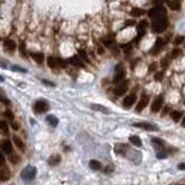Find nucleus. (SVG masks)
<instances>
[{
	"label": "nucleus",
	"instance_id": "obj_1",
	"mask_svg": "<svg viewBox=\"0 0 185 185\" xmlns=\"http://www.w3.org/2000/svg\"><path fill=\"white\" fill-rule=\"evenodd\" d=\"M168 27V21L166 16H161V17H156L153 18L152 22V29L154 32H163Z\"/></svg>",
	"mask_w": 185,
	"mask_h": 185
},
{
	"label": "nucleus",
	"instance_id": "obj_2",
	"mask_svg": "<svg viewBox=\"0 0 185 185\" xmlns=\"http://www.w3.org/2000/svg\"><path fill=\"white\" fill-rule=\"evenodd\" d=\"M36 173H37V170H36L34 166H27V167L22 171L21 176H22V179H23V180L31 182V180L36 177Z\"/></svg>",
	"mask_w": 185,
	"mask_h": 185
},
{
	"label": "nucleus",
	"instance_id": "obj_3",
	"mask_svg": "<svg viewBox=\"0 0 185 185\" xmlns=\"http://www.w3.org/2000/svg\"><path fill=\"white\" fill-rule=\"evenodd\" d=\"M49 109V103L46 100H39L34 103V112L36 113H45Z\"/></svg>",
	"mask_w": 185,
	"mask_h": 185
},
{
	"label": "nucleus",
	"instance_id": "obj_4",
	"mask_svg": "<svg viewBox=\"0 0 185 185\" xmlns=\"http://www.w3.org/2000/svg\"><path fill=\"white\" fill-rule=\"evenodd\" d=\"M149 17L153 19V18H156V17H161V16H166V10L162 5H157L155 6L154 8H152L149 11Z\"/></svg>",
	"mask_w": 185,
	"mask_h": 185
},
{
	"label": "nucleus",
	"instance_id": "obj_5",
	"mask_svg": "<svg viewBox=\"0 0 185 185\" xmlns=\"http://www.w3.org/2000/svg\"><path fill=\"white\" fill-rule=\"evenodd\" d=\"M125 70H124L123 65H118L116 67V75H114V78H113V82L114 83H118V82H122V79L125 78Z\"/></svg>",
	"mask_w": 185,
	"mask_h": 185
},
{
	"label": "nucleus",
	"instance_id": "obj_6",
	"mask_svg": "<svg viewBox=\"0 0 185 185\" xmlns=\"http://www.w3.org/2000/svg\"><path fill=\"white\" fill-rule=\"evenodd\" d=\"M162 105H163V97L160 95V96H156L154 99V101H153V103H152V111L156 113V112H159L160 109H161V107H162Z\"/></svg>",
	"mask_w": 185,
	"mask_h": 185
},
{
	"label": "nucleus",
	"instance_id": "obj_7",
	"mask_svg": "<svg viewBox=\"0 0 185 185\" xmlns=\"http://www.w3.org/2000/svg\"><path fill=\"white\" fill-rule=\"evenodd\" d=\"M148 27H149V23H148V21H146V19H143V21L138 24V27H137V34H138V37H142V36L146 34V30H147Z\"/></svg>",
	"mask_w": 185,
	"mask_h": 185
},
{
	"label": "nucleus",
	"instance_id": "obj_8",
	"mask_svg": "<svg viewBox=\"0 0 185 185\" xmlns=\"http://www.w3.org/2000/svg\"><path fill=\"white\" fill-rule=\"evenodd\" d=\"M166 45V41L163 40V39H156V41H155V45H154V47H153V54L154 56H156L159 52H160V49Z\"/></svg>",
	"mask_w": 185,
	"mask_h": 185
},
{
	"label": "nucleus",
	"instance_id": "obj_9",
	"mask_svg": "<svg viewBox=\"0 0 185 185\" xmlns=\"http://www.w3.org/2000/svg\"><path fill=\"white\" fill-rule=\"evenodd\" d=\"M126 90H127V81H123L119 86H117V88L114 89V92H116V95L122 96L126 92Z\"/></svg>",
	"mask_w": 185,
	"mask_h": 185
},
{
	"label": "nucleus",
	"instance_id": "obj_10",
	"mask_svg": "<svg viewBox=\"0 0 185 185\" xmlns=\"http://www.w3.org/2000/svg\"><path fill=\"white\" fill-rule=\"evenodd\" d=\"M148 102H149V97L147 96V95H143L142 97H141V101L138 102V105H137V108H136V111L137 112H141V111H143L147 106H148Z\"/></svg>",
	"mask_w": 185,
	"mask_h": 185
},
{
	"label": "nucleus",
	"instance_id": "obj_11",
	"mask_svg": "<svg viewBox=\"0 0 185 185\" xmlns=\"http://www.w3.org/2000/svg\"><path fill=\"white\" fill-rule=\"evenodd\" d=\"M136 102V95L135 94H131V95H127L125 99L123 100V105L124 107H126V108H130L133 103Z\"/></svg>",
	"mask_w": 185,
	"mask_h": 185
},
{
	"label": "nucleus",
	"instance_id": "obj_12",
	"mask_svg": "<svg viewBox=\"0 0 185 185\" xmlns=\"http://www.w3.org/2000/svg\"><path fill=\"white\" fill-rule=\"evenodd\" d=\"M133 126L135 127H141V129H144V130H149V131H157V127L149 123H135Z\"/></svg>",
	"mask_w": 185,
	"mask_h": 185
},
{
	"label": "nucleus",
	"instance_id": "obj_13",
	"mask_svg": "<svg viewBox=\"0 0 185 185\" xmlns=\"http://www.w3.org/2000/svg\"><path fill=\"white\" fill-rule=\"evenodd\" d=\"M1 149H2V152L4 153H6V154H12V152H13V148H12V144L8 142V141H4L2 143H1Z\"/></svg>",
	"mask_w": 185,
	"mask_h": 185
},
{
	"label": "nucleus",
	"instance_id": "obj_14",
	"mask_svg": "<svg viewBox=\"0 0 185 185\" xmlns=\"http://www.w3.org/2000/svg\"><path fill=\"white\" fill-rule=\"evenodd\" d=\"M69 62L72 64L73 66H78V67H83V66H84V62L82 60V58H79L78 56H75V57L70 58V59H69Z\"/></svg>",
	"mask_w": 185,
	"mask_h": 185
},
{
	"label": "nucleus",
	"instance_id": "obj_15",
	"mask_svg": "<svg viewBox=\"0 0 185 185\" xmlns=\"http://www.w3.org/2000/svg\"><path fill=\"white\" fill-rule=\"evenodd\" d=\"M4 46H5V48H7L8 51H15V49H16V42L12 41L11 39L4 40Z\"/></svg>",
	"mask_w": 185,
	"mask_h": 185
},
{
	"label": "nucleus",
	"instance_id": "obj_16",
	"mask_svg": "<svg viewBox=\"0 0 185 185\" xmlns=\"http://www.w3.org/2000/svg\"><path fill=\"white\" fill-rule=\"evenodd\" d=\"M31 58L35 60L36 62H39V64H41V62H43L45 60V56L42 54V53H37V52H32L30 54Z\"/></svg>",
	"mask_w": 185,
	"mask_h": 185
},
{
	"label": "nucleus",
	"instance_id": "obj_17",
	"mask_svg": "<svg viewBox=\"0 0 185 185\" xmlns=\"http://www.w3.org/2000/svg\"><path fill=\"white\" fill-rule=\"evenodd\" d=\"M60 161H62V159H60L59 155H52V156L49 157V160H48V163H49L51 166H57V165L60 163Z\"/></svg>",
	"mask_w": 185,
	"mask_h": 185
},
{
	"label": "nucleus",
	"instance_id": "obj_18",
	"mask_svg": "<svg viewBox=\"0 0 185 185\" xmlns=\"http://www.w3.org/2000/svg\"><path fill=\"white\" fill-rule=\"evenodd\" d=\"M92 109H95V111H99V112L106 113V114H108V113H109V111H108V109H107L105 106H101V105H97V103H92Z\"/></svg>",
	"mask_w": 185,
	"mask_h": 185
},
{
	"label": "nucleus",
	"instance_id": "obj_19",
	"mask_svg": "<svg viewBox=\"0 0 185 185\" xmlns=\"http://www.w3.org/2000/svg\"><path fill=\"white\" fill-rule=\"evenodd\" d=\"M47 65H48L51 69L58 67V66H59V65H58V59H57V58H53V57H48V59H47Z\"/></svg>",
	"mask_w": 185,
	"mask_h": 185
},
{
	"label": "nucleus",
	"instance_id": "obj_20",
	"mask_svg": "<svg viewBox=\"0 0 185 185\" xmlns=\"http://www.w3.org/2000/svg\"><path fill=\"white\" fill-rule=\"evenodd\" d=\"M47 123L49 124L52 127H56V126H58L59 120H58V118L54 117V116H48V117H47Z\"/></svg>",
	"mask_w": 185,
	"mask_h": 185
},
{
	"label": "nucleus",
	"instance_id": "obj_21",
	"mask_svg": "<svg viewBox=\"0 0 185 185\" xmlns=\"http://www.w3.org/2000/svg\"><path fill=\"white\" fill-rule=\"evenodd\" d=\"M131 16H133V17H141L143 13H144V10L143 8H140V7H135V8H132L131 10Z\"/></svg>",
	"mask_w": 185,
	"mask_h": 185
},
{
	"label": "nucleus",
	"instance_id": "obj_22",
	"mask_svg": "<svg viewBox=\"0 0 185 185\" xmlns=\"http://www.w3.org/2000/svg\"><path fill=\"white\" fill-rule=\"evenodd\" d=\"M130 142L133 144V146H136V147H142V141H141V138L140 137H137V136H130Z\"/></svg>",
	"mask_w": 185,
	"mask_h": 185
},
{
	"label": "nucleus",
	"instance_id": "obj_23",
	"mask_svg": "<svg viewBox=\"0 0 185 185\" xmlns=\"http://www.w3.org/2000/svg\"><path fill=\"white\" fill-rule=\"evenodd\" d=\"M89 166H90V168L94 170V171H99V170L102 168V165H101L97 160H92V161L89 162Z\"/></svg>",
	"mask_w": 185,
	"mask_h": 185
},
{
	"label": "nucleus",
	"instance_id": "obj_24",
	"mask_svg": "<svg viewBox=\"0 0 185 185\" xmlns=\"http://www.w3.org/2000/svg\"><path fill=\"white\" fill-rule=\"evenodd\" d=\"M171 117H172V119L174 122H179L182 119V117H183V112H180V111H173L171 113Z\"/></svg>",
	"mask_w": 185,
	"mask_h": 185
},
{
	"label": "nucleus",
	"instance_id": "obj_25",
	"mask_svg": "<svg viewBox=\"0 0 185 185\" xmlns=\"http://www.w3.org/2000/svg\"><path fill=\"white\" fill-rule=\"evenodd\" d=\"M167 5H168V7L171 8V10H179L180 8V4L177 1V0H173V1H167Z\"/></svg>",
	"mask_w": 185,
	"mask_h": 185
},
{
	"label": "nucleus",
	"instance_id": "obj_26",
	"mask_svg": "<svg viewBox=\"0 0 185 185\" xmlns=\"http://www.w3.org/2000/svg\"><path fill=\"white\" fill-rule=\"evenodd\" d=\"M13 142H15L16 147H18L21 150H24V143H23V141H22L19 137H17V136H13Z\"/></svg>",
	"mask_w": 185,
	"mask_h": 185
},
{
	"label": "nucleus",
	"instance_id": "obj_27",
	"mask_svg": "<svg viewBox=\"0 0 185 185\" xmlns=\"http://www.w3.org/2000/svg\"><path fill=\"white\" fill-rule=\"evenodd\" d=\"M152 142L154 143L155 148H157V149H162L163 141H161V140H159V138H153V140H152Z\"/></svg>",
	"mask_w": 185,
	"mask_h": 185
},
{
	"label": "nucleus",
	"instance_id": "obj_28",
	"mask_svg": "<svg viewBox=\"0 0 185 185\" xmlns=\"http://www.w3.org/2000/svg\"><path fill=\"white\" fill-rule=\"evenodd\" d=\"M8 178H10V173L7 170L0 171V180H7Z\"/></svg>",
	"mask_w": 185,
	"mask_h": 185
},
{
	"label": "nucleus",
	"instance_id": "obj_29",
	"mask_svg": "<svg viewBox=\"0 0 185 185\" xmlns=\"http://www.w3.org/2000/svg\"><path fill=\"white\" fill-rule=\"evenodd\" d=\"M0 132H2V133H7V124L6 122H4V120H0Z\"/></svg>",
	"mask_w": 185,
	"mask_h": 185
},
{
	"label": "nucleus",
	"instance_id": "obj_30",
	"mask_svg": "<svg viewBox=\"0 0 185 185\" xmlns=\"http://www.w3.org/2000/svg\"><path fill=\"white\" fill-rule=\"evenodd\" d=\"M79 57L84 60L86 62H90V60H89V58H88V56H87V53H86V51H79Z\"/></svg>",
	"mask_w": 185,
	"mask_h": 185
},
{
	"label": "nucleus",
	"instance_id": "obj_31",
	"mask_svg": "<svg viewBox=\"0 0 185 185\" xmlns=\"http://www.w3.org/2000/svg\"><path fill=\"white\" fill-rule=\"evenodd\" d=\"M182 54V52H180V49H178V48H176V49H173V52H172V54H171V57L172 58H177V57H179Z\"/></svg>",
	"mask_w": 185,
	"mask_h": 185
},
{
	"label": "nucleus",
	"instance_id": "obj_32",
	"mask_svg": "<svg viewBox=\"0 0 185 185\" xmlns=\"http://www.w3.org/2000/svg\"><path fill=\"white\" fill-rule=\"evenodd\" d=\"M183 41H184V37L183 36H177L174 39V45H180Z\"/></svg>",
	"mask_w": 185,
	"mask_h": 185
},
{
	"label": "nucleus",
	"instance_id": "obj_33",
	"mask_svg": "<svg viewBox=\"0 0 185 185\" xmlns=\"http://www.w3.org/2000/svg\"><path fill=\"white\" fill-rule=\"evenodd\" d=\"M12 70H13V71H18V72L27 73V70H25V69H22V67H19V66H12Z\"/></svg>",
	"mask_w": 185,
	"mask_h": 185
},
{
	"label": "nucleus",
	"instance_id": "obj_34",
	"mask_svg": "<svg viewBox=\"0 0 185 185\" xmlns=\"http://www.w3.org/2000/svg\"><path fill=\"white\" fill-rule=\"evenodd\" d=\"M162 77H163V73H162V72H160V73H156V75H155V81L160 82V81L162 79Z\"/></svg>",
	"mask_w": 185,
	"mask_h": 185
},
{
	"label": "nucleus",
	"instance_id": "obj_35",
	"mask_svg": "<svg viewBox=\"0 0 185 185\" xmlns=\"http://www.w3.org/2000/svg\"><path fill=\"white\" fill-rule=\"evenodd\" d=\"M167 156V153L166 152H160V153H157V159H165Z\"/></svg>",
	"mask_w": 185,
	"mask_h": 185
},
{
	"label": "nucleus",
	"instance_id": "obj_36",
	"mask_svg": "<svg viewBox=\"0 0 185 185\" xmlns=\"http://www.w3.org/2000/svg\"><path fill=\"white\" fill-rule=\"evenodd\" d=\"M10 159H11V161H12L13 163H15V162H18V161H19V157H18V155H12V156H11Z\"/></svg>",
	"mask_w": 185,
	"mask_h": 185
},
{
	"label": "nucleus",
	"instance_id": "obj_37",
	"mask_svg": "<svg viewBox=\"0 0 185 185\" xmlns=\"http://www.w3.org/2000/svg\"><path fill=\"white\" fill-rule=\"evenodd\" d=\"M5 116H6V117H8V119H10V120H12V119H13V114H12L11 112H8V111H7V112H5Z\"/></svg>",
	"mask_w": 185,
	"mask_h": 185
},
{
	"label": "nucleus",
	"instance_id": "obj_38",
	"mask_svg": "<svg viewBox=\"0 0 185 185\" xmlns=\"http://www.w3.org/2000/svg\"><path fill=\"white\" fill-rule=\"evenodd\" d=\"M58 65L62 66V67H65V66H66V62H64L62 59H58Z\"/></svg>",
	"mask_w": 185,
	"mask_h": 185
},
{
	"label": "nucleus",
	"instance_id": "obj_39",
	"mask_svg": "<svg viewBox=\"0 0 185 185\" xmlns=\"http://www.w3.org/2000/svg\"><path fill=\"white\" fill-rule=\"evenodd\" d=\"M161 65L163 66V67H167V65H168V58H165L162 62H161Z\"/></svg>",
	"mask_w": 185,
	"mask_h": 185
},
{
	"label": "nucleus",
	"instance_id": "obj_40",
	"mask_svg": "<svg viewBox=\"0 0 185 185\" xmlns=\"http://www.w3.org/2000/svg\"><path fill=\"white\" fill-rule=\"evenodd\" d=\"M4 162H5V156L0 153V167L4 165Z\"/></svg>",
	"mask_w": 185,
	"mask_h": 185
},
{
	"label": "nucleus",
	"instance_id": "obj_41",
	"mask_svg": "<svg viewBox=\"0 0 185 185\" xmlns=\"http://www.w3.org/2000/svg\"><path fill=\"white\" fill-rule=\"evenodd\" d=\"M168 0H154V4L156 5H161V4H163V2H167Z\"/></svg>",
	"mask_w": 185,
	"mask_h": 185
},
{
	"label": "nucleus",
	"instance_id": "obj_42",
	"mask_svg": "<svg viewBox=\"0 0 185 185\" xmlns=\"http://www.w3.org/2000/svg\"><path fill=\"white\" fill-rule=\"evenodd\" d=\"M42 83H43V84H46V86H51V87H54V83H52V82H48V81H46V79H43V81H42Z\"/></svg>",
	"mask_w": 185,
	"mask_h": 185
},
{
	"label": "nucleus",
	"instance_id": "obj_43",
	"mask_svg": "<svg viewBox=\"0 0 185 185\" xmlns=\"http://www.w3.org/2000/svg\"><path fill=\"white\" fill-rule=\"evenodd\" d=\"M11 126H12V129H15V130H18V129H19V125H18V124H15L12 120H11Z\"/></svg>",
	"mask_w": 185,
	"mask_h": 185
},
{
	"label": "nucleus",
	"instance_id": "obj_44",
	"mask_svg": "<svg viewBox=\"0 0 185 185\" xmlns=\"http://www.w3.org/2000/svg\"><path fill=\"white\" fill-rule=\"evenodd\" d=\"M178 168L184 171V170H185V162H182V163H179V165H178Z\"/></svg>",
	"mask_w": 185,
	"mask_h": 185
},
{
	"label": "nucleus",
	"instance_id": "obj_45",
	"mask_svg": "<svg viewBox=\"0 0 185 185\" xmlns=\"http://www.w3.org/2000/svg\"><path fill=\"white\" fill-rule=\"evenodd\" d=\"M155 69H156V64H152V65L149 66V72H150V71H154Z\"/></svg>",
	"mask_w": 185,
	"mask_h": 185
},
{
	"label": "nucleus",
	"instance_id": "obj_46",
	"mask_svg": "<svg viewBox=\"0 0 185 185\" xmlns=\"http://www.w3.org/2000/svg\"><path fill=\"white\" fill-rule=\"evenodd\" d=\"M0 99H1V101H2V102H4V103H7V105H8V103H10V101H8V100H7V99H6V97H0Z\"/></svg>",
	"mask_w": 185,
	"mask_h": 185
},
{
	"label": "nucleus",
	"instance_id": "obj_47",
	"mask_svg": "<svg viewBox=\"0 0 185 185\" xmlns=\"http://www.w3.org/2000/svg\"><path fill=\"white\" fill-rule=\"evenodd\" d=\"M21 53L24 56V43H21Z\"/></svg>",
	"mask_w": 185,
	"mask_h": 185
},
{
	"label": "nucleus",
	"instance_id": "obj_48",
	"mask_svg": "<svg viewBox=\"0 0 185 185\" xmlns=\"http://www.w3.org/2000/svg\"><path fill=\"white\" fill-rule=\"evenodd\" d=\"M135 22L133 21H126V25H133Z\"/></svg>",
	"mask_w": 185,
	"mask_h": 185
},
{
	"label": "nucleus",
	"instance_id": "obj_49",
	"mask_svg": "<svg viewBox=\"0 0 185 185\" xmlns=\"http://www.w3.org/2000/svg\"><path fill=\"white\" fill-rule=\"evenodd\" d=\"M103 52H105V51H103V48H101V47H100V48H99V54H102Z\"/></svg>",
	"mask_w": 185,
	"mask_h": 185
},
{
	"label": "nucleus",
	"instance_id": "obj_50",
	"mask_svg": "<svg viewBox=\"0 0 185 185\" xmlns=\"http://www.w3.org/2000/svg\"><path fill=\"white\" fill-rule=\"evenodd\" d=\"M182 125H183V126L185 127V117L183 118V120H182Z\"/></svg>",
	"mask_w": 185,
	"mask_h": 185
},
{
	"label": "nucleus",
	"instance_id": "obj_51",
	"mask_svg": "<svg viewBox=\"0 0 185 185\" xmlns=\"http://www.w3.org/2000/svg\"><path fill=\"white\" fill-rule=\"evenodd\" d=\"M0 82H4V78H2L1 76H0Z\"/></svg>",
	"mask_w": 185,
	"mask_h": 185
}]
</instances>
